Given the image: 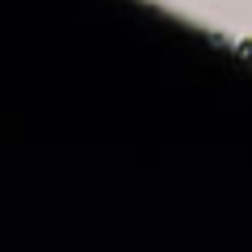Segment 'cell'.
Wrapping results in <instances>:
<instances>
[{"mask_svg": "<svg viewBox=\"0 0 252 252\" xmlns=\"http://www.w3.org/2000/svg\"><path fill=\"white\" fill-rule=\"evenodd\" d=\"M235 51H240L244 59H252V38H244V42H235Z\"/></svg>", "mask_w": 252, "mask_h": 252, "instance_id": "6da1fadb", "label": "cell"}]
</instances>
